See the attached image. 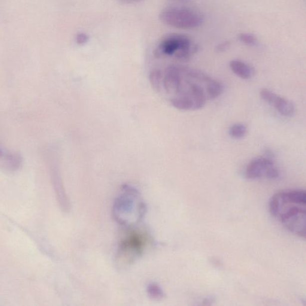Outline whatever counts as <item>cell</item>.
<instances>
[{
	"label": "cell",
	"instance_id": "cell-1",
	"mask_svg": "<svg viewBox=\"0 0 306 306\" xmlns=\"http://www.w3.org/2000/svg\"><path fill=\"white\" fill-rule=\"evenodd\" d=\"M306 193L301 189L279 192L272 197L269 210L291 233L305 238Z\"/></svg>",
	"mask_w": 306,
	"mask_h": 306
},
{
	"label": "cell",
	"instance_id": "cell-2",
	"mask_svg": "<svg viewBox=\"0 0 306 306\" xmlns=\"http://www.w3.org/2000/svg\"><path fill=\"white\" fill-rule=\"evenodd\" d=\"M145 212L146 207L138 191L128 185L123 186L113 205V214L117 222L132 226L143 219Z\"/></svg>",
	"mask_w": 306,
	"mask_h": 306
},
{
	"label": "cell",
	"instance_id": "cell-3",
	"mask_svg": "<svg viewBox=\"0 0 306 306\" xmlns=\"http://www.w3.org/2000/svg\"><path fill=\"white\" fill-rule=\"evenodd\" d=\"M150 241V236L147 232L132 227L120 239L116 254L117 263L122 266L131 265L140 258Z\"/></svg>",
	"mask_w": 306,
	"mask_h": 306
},
{
	"label": "cell",
	"instance_id": "cell-4",
	"mask_svg": "<svg viewBox=\"0 0 306 306\" xmlns=\"http://www.w3.org/2000/svg\"><path fill=\"white\" fill-rule=\"evenodd\" d=\"M198 47L192 45L187 35L171 34L163 38L156 50L157 57L172 56L180 60H187L197 52Z\"/></svg>",
	"mask_w": 306,
	"mask_h": 306
},
{
	"label": "cell",
	"instance_id": "cell-5",
	"mask_svg": "<svg viewBox=\"0 0 306 306\" xmlns=\"http://www.w3.org/2000/svg\"><path fill=\"white\" fill-rule=\"evenodd\" d=\"M160 19L166 25L180 29L198 28L204 23V17L191 9L170 7L160 14Z\"/></svg>",
	"mask_w": 306,
	"mask_h": 306
},
{
	"label": "cell",
	"instance_id": "cell-6",
	"mask_svg": "<svg viewBox=\"0 0 306 306\" xmlns=\"http://www.w3.org/2000/svg\"><path fill=\"white\" fill-rule=\"evenodd\" d=\"M280 175L278 169L271 159L258 157L248 164L245 175L249 180H259L263 178L274 180Z\"/></svg>",
	"mask_w": 306,
	"mask_h": 306
},
{
	"label": "cell",
	"instance_id": "cell-7",
	"mask_svg": "<svg viewBox=\"0 0 306 306\" xmlns=\"http://www.w3.org/2000/svg\"><path fill=\"white\" fill-rule=\"evenodd\" d=\"M230 68L238 77L243 79H250L255 75V70L246 63L239 60H233L230 63Z\"/></svg>",
	"mask_w": 306,
	"mask_h": 306
},
{
	"label": "cell",
	"instance_id": "cell-8",
	"mask_svg": "<svg viewBox=\"0 0 306 306\" xmlns=\"http://www.w3.org/2000/svg\"><path fill=\"white\" fill-rule=\"evenodd\" d=\"M277 111L281 115L286 117H293L295 114V106L290 100L278 96L274 105Z\"/></svg>",
	"mask_w": 306,
	"mask_h": 306
},
{
	"label": "cell",
	"instance_id": "cell-9",
	"mask_svg": "<svg viewBox=\"0 0 306 306\" xmlns=\"http://www.w3.org/2000/svg\"><path fill=\"white\" fill-rule=\"evenodd\" d=\"M189 89L193 101V110H199L204 107L206 104V96L202 88L196 84H192L190 86Z\"/></svg>",
	"mask_w": 306,
	"mask_h": 306
},
{
	"label": "cell",
	"instance_id": "cell-10",
	"mask_svg": "<svg viewBox=\"0 0 306 306\" xmlns=\"http://www.w3.org/2000/svg\"><path fill=\"white\" fill-rule=\"evenodd\" d=\"M207 82V93L209 98L216 99L222 94L224 87L220 81L210 78Z\"/></svg>",
	"mask_w": 306,
	"mask_h": 306
},
{
	"label": "cell",
	"instance_id": "cell-11",
	"mask_svg": "<svg viewBox=\"0 0 306 306\" xmlns=\"http://www.w3.org/2000/svg\"><path fill=\"white\" fill-rule=\"evenodd\" d=\"M247 126L242 123H236L230 129L229 134L233 139H242L247 135Z\"/></svg>",
	"mask_w": 306,
	"mask_h": 306
},
{
	"label": "cell",
	"instance_id": "cell-12",
	"mask_svg": "<svg viewBox=\"0 0 306 306\" xmlns=\"http://www.w3.org/2000/svg\"><path fill=\"white\" fill-rule=\"evenodd\" d=\"M239 41L249 46H254L258 43V40L255 35L248 33H241L238 36Z\"/></svg>",
	"mask_w": 306,
	"mask_h": 306
},
{
	"label": "cell",
	"instance_id": "cell-13",
	"mask_svg": "<svg viewBox=\"0 0 306 306\" xmlns=\"http://www.w3.org/2000/svg\"><path fill=\"white\" fill-rule=\"evenodd\" d=\"M260 97L268 104L272 105H274L275 100L277 99L278 95L277 94L272 92L271 90L263 89L260 92Z\"/></svg>",
	"mask_w": 306,
	"mask_h": 306
},
{
	"label": "cell",
	"instance_id": "cell-14",
	"mask_svg": "<svg viewBox=\"0 0 306 306\" xmlns=\"http://www.w3.org/2000/svg\"><path fill=\"white\" fill-rule=\"evenodd\" d=\"M148 293H150V296L154 298L160 299L163 296L162 290L155 284L151 285L148 288Z\"/></svg>",
	"mask_w": 306,
	"mask_h": 306
},
{
	"label": "cell",
	"instance_id": "cell-15",
	"mask_svg": "<svg viewBox=\"0 0 306 306\" xmlns=\"http://www.w3.org/2000/svg\"><path fill=\"white\" fill-rule=\"evenodd\" d=\"M231 45V43L229 41H224L219 44L216 47V51L217 53L225 52L227 50L229 49Z\"/></svg>",
	"mask_w": 306,
	"mask_h": 306
},
{
	"label": "cell",
	"instance_id": "cell-16",
	"mask_svg": "<svg viewBox=\"0 0 306 306\" xmlns=\"http://www.w3.org/2000/svg\"><path fill=\"white\" fill-rule=\"evenodd\" d=\"M89 40V37L84 32H80L76 36V42L78 44L83 45Z\"/></svg>",
	"mask_w": 306,
	"mask_h": 306
},
{
	"label": "cell",
	"instance_id": "cell-17",
	"mask_svg": "<svg viewBox=\"0 0 306 306\" xmlns=\"http://www.w3.org/2000/svg\"><path fill=\"white\" fill-rule=\"evenodd\" d=\"M123 1L128 2H138L139 1H141L142 0H123Z\"/></svg>",
	"mask_w": 306,
	"mask_h": 306
},
{
	"label": "cell",
	"instance_id": "cell-18",
	"mask_svg": "<svg viewBox=\"0 0 306 306\" xmlns=\"http://www.w3.org/2000/svg\"><path fill=\"white\" fill-rule=\"evenodd\" d=\"M175 1H188V0H175Z\"/></svg>",
	"mask_w": 306,
	"mask_h": 306
}]
</instances>
